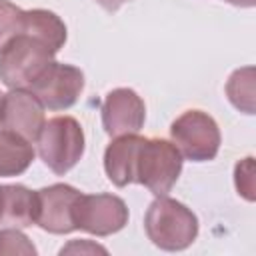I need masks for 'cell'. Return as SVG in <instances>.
<instances>
[{"mask_svg": "<svg viewBox=\"0 0 256 256\" xmlns=\"http://www.w3.org/2000/svg\"><path fill=\"white\" fill-rule=\"evenodd\" d=\"M170 138L182 158L192 162L214 160L222 142L216 120L202 110L182 112L170 124Z\"/></svg>", "mask_w": 256, "mask_h": 256, "instance_id": "5b68a950", "label": "cell"}, {"mask_svg": "<svg viewBox=\"0 0 256 256\" xmlns=\"http://www.w3.org/2000/svg\"><path fill=\"white\" fill-rule=\"evenodd\" d=\"M182 154L164 138H136L130 180L132 184H142L154 196H168L182 172Z\"/></svg>", "mask_w": 256, "mask_h": 256, "instance_id": "6da1fadb", "label": "cell"}, {"mask_svg": "<svg viewBox=\"0 0 256 256\" xmlns=\"http://www.w3.org/2000/svg\"><path fill=\"white\" fill-rule=\"evenodd\" d=\"M40 160L58 176L70 172L84 154L86 140L80 122L72 116H56L44 122L38 138Z\"/></svg>", "mask_w": 256, "mask_h": 256, "instance_id": "277c9868", "label": "cell"}, {"mask_svg": "<svg viewBox=\"0 0 256 256\" xmlns=\"http://www.w3.org/2000/svg\"><path fill=\"white\" fill-rule=\"evenodd\" d=\"M102 126L112 138L124 134H138L146 120L144 100L132 88H114L102 102Z\"/></svg>", "mask_w": 256, "mask_h": 256, "instance_id": "30bf717a", "label": "cell"}, {"mask_svg": "<svg viewBox=\"0 0 256 256\" xmlns=\"http://www.w3.org/2000/svg\"><path fill=\"white\" fill-rule=\"evenodd\" d=\"M76 230L94 236H110L128 224V206L114 194H80L74 206Z\"/></svg>", "mask_w": 256, "mask_h": 256, "instance_id": "8992f818", "label": "cell"}, {"mask_svg": "<svg viewBox=\"0 0 256 256\" xmlns=\"http://www.w3.org/2000/svg\"><path fill=\"white\" fill-rule=\"evenodd\" d=\"M42 102L24 88H10L0 98V128L36 142L44 126Z\"/></svg>", "mask_w": 256, "mask_h": 256, "instance_id": "9c48e42d", "label": "cell"}, {"mask_svg": "<svg viewBox=\"0 0 256 256\" xmlns=\"http://www.w3.org/2000/svg\"><path fill=\"white\" fill-rule=\"evenodd\" d=\"M0 98H2V92H0Z\"/></svg>", "mask_w": 256, "mask_h": 256, "instance_id": "44dd1931", "label": "cell"}, {"mask_svg": "<svg viewBox=\"0 0 256 256\" xmlns=\"http://www.w3.org/2000/svg\"><path fill=\"white\" fill-rule=\"evenodd\" d=\"M24 32L48 44L54 52H58L66 42V24L62 18L44 8H32L24 12Z\"/></svg>", "mask_w": 256, "mask_h": 256, "instance_id": "4fadbf2b", "label": "cell"}, {"mask_svg": "<svg viewBox=\"0 0 256 256\" xmlns=\"http://www.w3.org/2000/svg\"><path fill=\"white\" fill-rule=\"evenodd\" d=\"M84 90V72L72 64L52 62V66L40 76L30 92L48 110L72 108Z\"/></svg>", "mask_w": 256, "mask_h": 256, "instance_id": "ba28073f", "label": "cell"}, {"mask_svg": "<svg viewBox=\"0 0 256 256\" xmlns=\"http://www.w3.org/2000/svg\"><path fill=\"white\" fill-rule=\"evenodd\" d=\"M54 50L32 34H18L0 50V80L8 88L30 90L52 66Z\"/></svg>", "mask_w": 256, "mask_h": 256, "instance_id": "3957f363", "label": "cell"}, {"mask_svg": "<svg viewBox=\"0 0 256 256\" xmlns=\"http://www.w3.org/2000/svg\"><path fill=\"white\" fill-rule=\"evenodd\" d=\"M38 250L30 238L20 232V228H2L0 230V254H26L34 256Z\"/></svg>", "mask_w": 256, "mask_h": 256, "instance_id": "e0dca14e", "label": "cell"}, {"mask_svg": "<svg viewBox=\"0 0 256 256\" xmlns=\"http://www.w3.org/2000/svg\"><path fill=\"white\" fill-rule=\"evenodd\" d=\"M80 190L70 184H50L36 190V214L34 224L50 234H70L76 230L74 206L80 198Z\"/></svg>", "mask_w": 256, "mask_h": 256, "instance_id": "52a82bcc", "label": "cell"}, {"mask_svg": "<svg viewBox=\"0 0 256 256\" xmlns=\"http://www.w3.org/2000/svg\"><path fill=\"white\" fill-rule=\"evenodd\" d=\"M34 146L30 140L0 130V178H12L24 174L34 160Z\"/></svg>", "mask_w": 256, "mask_h": 256, "instance_id": "7c38bea8", "label": "cell"}, {"mask_svg": "<svg viewBox=\"0 0 256 256\" xmlns=\"http://www.w3.org/2000/svg\"><path fill=\"white\" fill-rule=\"evenodd\" d=\"M226 96L236 110L244 114H254V68L252 66L238 68L230 74L226 82Z\"/></svg>", "mask_w": 256, "mask_h": 256, "instance_id": "5bb4252c", "label": "cell"}, {"mask_svg": "<svg viewBox=\"0 0 256 256\" xmlns=\"http://www.w3.org/2000/svg\"><path fill=\"white\" fill-rule=\"evenodd\" d=\"M228 4H234V6H240V8H252L256 4V0H224Z\"/></svg>", "mask_w": 256, "mask_h": 256, "instance_id": "ffe728a7", "label": "cell"}, {"mask_svg": "<svg viewBox=\"0 0 256 256\" xmlns=\"http://www.w3.org/2000/svg\"><path fill=\"white\" fill-rule=\"evenodd\" d=\"M144 230L148 240L160 250H186L198 236V218L182 202L156 196L144 214Z\"/></svg>", "mask_w": 256, "mask_h": 256, "instance_id": "7a4b0ae2", "label": "cell"}, {"mask_svg": "<svg viewBox=\"0 0 256 256\" xmlns=\"http://www.w3.org/2000/svg\"><path fill=\"white\" fill-rule=\"evenodd\" d=\"M36 190L22 184H0V226L26 228L34 224Z\"/></svg>", "mask_w": 256, "mask_h": 256, "instance_id": "8fae6325", "label": "cell"}, {"mask_svg": "<svg viewBox=\"0 0 256 256\" xmlns=\"http://www.w3.org/2000/svg\"><path fill=\"white\" fill-rule=\"evenodd\" d=\"M24 12L10 0H0V50L24 32Z\"/></svg>", "mask_w": 256, "mask_h": 256, "instance_id": "9a60e30c", "label": "cell"}, {"mask_svg": "<svg viewBox=\"0 0 256 256\" xmlns=\"http://www.w3.org/2000/svg\"><path fill=\"white\" fill-rule=\"evenodd\" d=\"M106 12H116L120 6H124L126 2H130V0H96Z\"/></svg>", "mask_w": 256, "mask_h": 256, "instance_id": "d6986e66", "label": "cell"}, {"mask_svg": "<svg viewBox=\"0 0 256 256\" xmlns=\"http://www.w3.org/2000/svg\"><path fill=\"white\" fill-rule=\"evenodd\" d=\"M254 158L252 156H246L244 160L236 162L234 166V184H236V190L238 194L248 200V202H254L256 198V178H254Z\"/></svg>", "mask_w": 256, "mask_h": 256, "instance_id": "2e32d148", "label": "cell"}, {"mask_svg": "<svg viewBox=\"0 0 256 256\" xmlns=\"http://www.w3.org/2000/svg\"><path fill=\"white\" fill-rule=\"evenodd\" d=\"M70 252H102V254H106V248L104 246H98V244H92V242H88V240H74V242H70L68 246H64V248H60V254H70Z\"/></svg>", "mask_w": 256, "mask_h": 256, "instance_id": "ac0fdd59", "label": "cell"}]
</instances>
